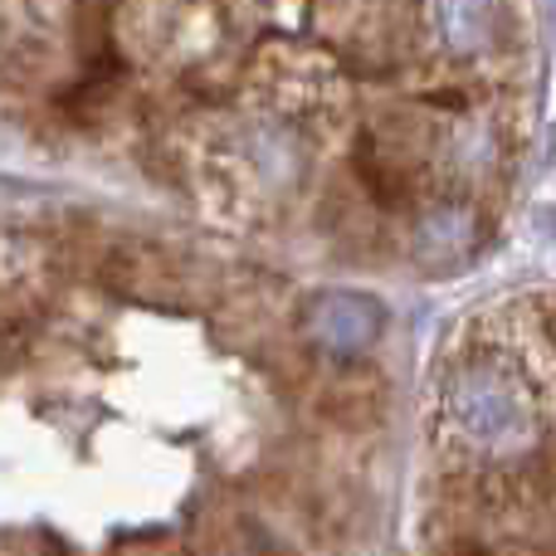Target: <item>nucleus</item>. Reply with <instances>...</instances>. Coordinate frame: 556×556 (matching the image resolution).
Segmentation results:
<instances>
[{"label":"nucleus","mask_w":556,"mask_h":556,"mask_svg":"<svg viewBox=\"0 0 556 556\" xmlns=\"http://www.w3.org/2000/svg\"><path fill=\"white\" fill-rule=\"evenodd\" d=\"M450 420L479 450H522L538 430L532 401L503 366L493 362H469L459 376L450 381Z\"/></svg>","instance_id":"1"},{"label":"nucleus","mask_w":556,"mask_h":556,"mask_svg":"<svg viewBox=\"0 0 556 556\" xmlns=\"http://www.w3.org/2000/svg\"><path fill=\"white\" fill-rule=\"evenodd\" d=\"M386 332V303L356 288H327L307 303L303 337L327 356H362L381 342Z\"/></svg>","instance_id":"2"},{"label":"nucleus","mask_w":556,"mask_h":556,"mask_svg":"<svg viewBox=\"0 0 556 556\" xmlns=\"http://www.w3.org/2000/svg\"><path fill=\"white\" fill-rule=\"evenodd\" d=\"M473 240H479V220H473L469 205L440 201L420 215V225H415V260H420L425 269L444 274V269L469 260Z\"/></svg>","instance_id":"3"},{"label":"nucleus","mask_w":556,"mask_h":556,"mask_svg":"<svg viewBox=\"0 0 556 556\" xmlns=\"http://www.w3.org/2000/svg\"><path fill=\"white\" fill-rule=\"evenodd\" d=\"M430 20L440 25V39L459 54H479L498 39V25H503V10L493 5H440L430 10Z\"/></svg>","instance_id":"4"},{"label":"nucleus","mask_w":556,"mask_h":556,"mask_svg":"<svg viewBox=\"0 0 556 556\" xmlns=\"http://www.w3.org/2000/svg\"><path fill=\"white\" fill-rule=\"evenodd\" d=\"M244 152H250L254 172H260L264 181H288L298 166V142L283 132V127H254Z\"/></svg>","instance_id":"5"},{"label":"nucleus","mask_w":556,"mask_h":556,"mask_svg":"<svg viewBox=\"0 0 556 556\" xmlns=\"http://www.w3.org/2000/svg\"><path fill=\"white\" fill-rule=\"evenodd\" d=\"M454 162L469 166V172H483V166H493V156H498V137L489 132V127H469V132L454 142Z\"/></svg>","instance_id":"6"}]
</instances>
